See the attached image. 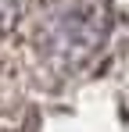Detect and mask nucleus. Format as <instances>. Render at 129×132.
Listing matches in <instances>:
<instances>
[{
  "label": "nucleus",
  "mask_w": 129,
  "mask_h": 132,
  "mask_svg": "<svg viewBox=\"0 0 129 132\" xmlns=\"http://www.w3.org/2000/svg\"><path fill=\"white\" fill-rule=\"evenodd\" d=\"M111 32L108 0H47L36 18V50L61 71L86 68Z\"/></svg>",
  "instance_id": "obj_1"
},
{
  "label": "nucleus",
  "mask_w": 129,
  "mask_h": 132,
  "mask_svg": "<svg viewBox=\"0 0 129 132\" xmlns=\"http://www.w3.org/2000/svg\"><path fill=\"white\" fill-rule=\"evenodd\" d=\"M22 7H25V0H0V36H4L15 22H18Z\"/></svg>",
  "instance_id": "obj_2"
}]
</instances>
